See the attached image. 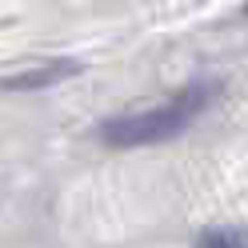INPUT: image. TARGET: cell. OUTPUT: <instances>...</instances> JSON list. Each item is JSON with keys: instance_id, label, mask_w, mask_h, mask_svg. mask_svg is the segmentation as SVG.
<instances>
[{"instance_id": "obj_1", "label": "cell", "mask_w": 248, "mask_h": 248, "mask_svg": "<svg viewBox=\"0 0 248 248\" xmlns=\"http://www.w3.org/2000/svg\"><path fill=\"white\" fill-rule=\"evenodd\" d=\"M212 100V84L196 80L192 88H184L180 96L164 100L156 108H144V112H128V116H112L100 124V136L116 148H136V144H160L168 136L184 132L188 124L208 108Z\"/></svg>"}, {"instance_id": "obj_2", "label": "cell", "mask_w": 248, "mask_h": 248, "mask_svg": "<svg viewBox=\"0 0 248 248\" xmlns=\"http://www.w3.org/2000/svg\"><path fill=\"white\" fill-rule=\"evenodd\" d=\"M80 72L76 60H60V64H48V68H36V72H24V76H12V80H0L4 88H44V84H56L64 76Z\"/></svg>"}, {"instance_id": "obj_3", "label": "cell", "mask_w": 248, "mask_h": 248, "mask_svg": "<svg viewBox=\"0 0 248 248\" xmlns=\"http://www.w3.org/2000/svg\"><path fill=\"white\" fill-rule=\"evenodd\" d=\"M196 248H248V232L240 228H212L196 240Z\"/></svg>"}]
</instances>
